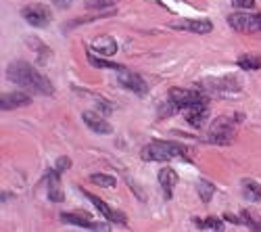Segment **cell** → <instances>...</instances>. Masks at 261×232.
I'll return each instance as SVG.
<instances>
[{"instance_id": "cell-3", "label": "cell", "mask_w": 261, "mask_h": 232, "mask_svg": "<svg viewBox=\"0 0 261 232\" xmlns=\"http://www.w3.org/2000/svg\"><path fill=\"white\" fill-rule=\"evenodd\" d=\"M243 119H245L243 113L217 117V119L211 123V128H209V142L220 144V146L232 144V142H234V136H236V125L243 123Z\"/></svg>"}, {"instance_id": "cell-5", "label": "cell", "mask_w": 261, "mask_h": 232, "mask_svg": "<svg viewBox=\"0 0 261 232\" xmlns=\"http://www.w3.org/2000/svg\"><path fill=\"white\" fill-rule=\"evenodd\" d=\"M21 17H23L28 23L32 28H48L50 25V19H53V13L46 5H42V3H34V5H28L21 9Z\"/></svg>"}, {"instance_id": "cell-26", "label": "cell", "mask_w": 261, "mask_h": 232, "mask_svg": "<svg viewBox=\"0 0 261 232\" xmlns=\"http://www.w3.org/2000/svg\"><path fill=\"white\" fill-rule=\"evenodd\" d=\"M69 167H71V159H69V157H59V159L55 161V167H53V170L59 172V174H63L65 170H69Z\"/></svg>"}, {"instance_id": "cell-9", "label": "cell", "mask_w": 261, "mask_h": 232, "mask_svg": "<svg viewBox=\"0 0 261 232\" xmlns=\"http://www.w3.org/2000/svg\"><path fill=\"white\" fill-rule=\"evenodd\" d=\"M117 84H119L121 88H125V90H129V92H134V94H138V96H146V92H148V84H146L138 73L129 71V69L119 71V75H117Z\"/></svg>"}, {"instance_id": "cell-27", "label": "cell", "mask_w": 261, "mask_h": 232, "mask_svg": "<svg viewBox=\"0 0 261 232\" xmlns=\"http://www.w3.org/2000/svg\"><path fill=\"white\" fill-rule=\"evenodd\" d=\"M115 3H117V0H88L86 7H88V9H102V7H111Z\"/></svg>"}, {"instance_id": "cell-25", "label": "cell", "mask_w": 261, "mask_h": 232, "mask_svg": "<svg viewBox=\"0 0 261 232\" xmlns=\"http://www.w3.org/2000/svg\"><path fill=\"white\" fill-rule=\"evenodd\" d=\"M28 46H30L32 50H36L38 55H48V46H46L38 36H30V38H28Z\"/></svg>"}, {"instance_id": "cell-18", "label": "cell", "mask_w": 261, "mask_h": 232, "mask_svg": "<svg viewBox=\"0 0 261 232\" xmlns=\"http://www.w3.org/2000/svg\"><path fill=\"white\" fill-rule=\"evenodd\" d=\"M241 191H243V197L251 203H261V184L257 180H251V178H245L241 182Z\"/></svg>"}, {"instance_id": "cell-22", "label": "cell", "mask_w": 261, "mask_h": 232, "mask_svg": "<svg viewBox=\"0 0 261 232\" xmlns=\"http://www.w3.org/2000/svg\"><path fill=\"white\" fill-rule=\"evenodd\" d=\"M197 193H199L201 201L209 203V201L213 199V195H215V186H213L209 180H199V182H197Z\"/></svg>"}, {"instance_id": "cell-10", "label": "cell", "mask_w": 261, "mask_h": 232, "mask_svg": "<svg viewBox=\"0 0 261 232\" xmlns=\"http://www.w3.org/2000/svg\"><path fill=\"white\" fill-rule=\"evenodd\" d=\"M171 30H182V32H190V34H211L213 32V23L209 19H182V21H171L169 23Z\"/></svg>"}, {"instance_id": "cell-17", "label": "cell", "mask_w": 261, "mask_h": 232, "mask_svg": "<svg viewBox=\"0 0 261 232\" xmlns=\"http://www.w3.org/2000/svg\"><path fill=\"white\" fill-rule=\"evenodd\" d=\"M46 188H48V199L53 203H63L65 201V193H63V186H61V174L50 170L46 174Z\"/></svg>"}, {"instance_id": "cell-24", "label": "cell", "mask_w": 261, "mask_h": 232, "mask_svg": "<svg viewBox=\"0 0 261 232\" xmlns=\"http://www.w3.org/2000/svg\"><path fill=\"white\" fill-rule=\"evenodd\" d=\"M241 220H243V224L245 226H249L251 230H261V218H257V216H253L251 212H241Z\"/></svg>"}, {"instance_id": "cell-7", "label": "cell", "mask_w": 261, "mask_h": 232, "mask_svg": "<svg viewBox=\"0 0 261 232\" xmlns=\"http://www.w3.org/2000/svg\"><path fill=\"white\" fill-rule=\"evenodd\" d=\"M167 98L173 102V107H176L178 111H182L184 107H188V105L197 102L201 98H205V92L199 88V90H186V88H169L167 90Z\"/></svg>"}, {"instance_id": "cell-20", "label": "cell", "mask_w": 261, "mask_h": 232, "mask_svg": "<svg viewBox=\"0 0 261 232\" xmlns=\"http://www.w3.org/2000/svg\"><path fill=\"white\" fill-rule=\"evenodd\" d=\"M236 65L245 71H257V69H261V57L259 55H241L236 59Z\"/></svg>"}, {"instance_id": "cell-23", "label": "cell", "mask_w": 261, "mask_h": 232, "mask_svg": "<svg viewBox=\"0 0 261 232\" xmlns=\"http://www.w3.org/2000/svg\"><path fill=\"white\" fill-rule=\"evenodd\" d=\"M90 182L96 184V186H100V188H113V186H117V180L111 174H92L90 176Z\"/></svg>"}, {"instance_id": "cell-12", "label": "cell", "mask_w": 261, "mask_h": 232, "mask_svg": "<svg viewBox=\"0 0 261 232\" xmlns=\"http://www.w3.org/2000/svg\"><path fill=\"white\" fill-rule=\"evenodd\" d=\"M82 119L88 125V130H92L94 134H111L113 132V125L107 121V115H100L94 111H84Z\"/></svg>"}, {"instance_id": "cell-21", "label": "cell", "mask_w": 261, "mask_h": 232, "mask_svg": "<svg viewBox=\"0 0 261 232\" xmlns=\"http://www.w3.org/2000/svg\"><path fill=\"white\" fill-rule=\"evenodd\" d=\"M192 222H194V226L197 228H201V230H224V220L222 218H213V216H209V218H192Z\"/></svg>"}, {"instance_id": "cell-11", "label": "cell", "mask_w": 261, "mask_h": 232, "mask_svg": "<svg viewBox=\"0 0 261 232\" xmlns=\"http://www.w3.org/2000/svg\"><path fill=\"white\" fill-rule=\"evenodd\" d=\"M82 193L86 195V199H88L96 209H98V214L105 218V220H109V222H115V224H125V216L121 214V212H117V209H113V207H109L100 197H96V195H92V193H88L86 188H82Z\"/></svg>"}, {"instance_id": "cell-2", "label": "cell", "mask_w": 261, "mask_h": 232, "mask_svg": "<svg viewBox=\"0 0 261 232\" xmlns=\"http://www.w3.org/2000/svg\"><path fill=\"white\" fill-rule=\"evenodd\" d=\"M142 161H192L190 149H186L180 142H171V140H153L142 146L140 151Z\"/></svg>"}, {"instance_id": "cell-13", "label": "cell", "mask_w": 261, "mask_h": 232, "mask_svg": "<svg viewBox=\"0 0 261 232\" xmlns=\"http://www.w3.org/2000/svg\"><path fill=\"white\" fill-rule=\"evenodd\" d=\"M88 50L98 55V57H113L117 53V42L111 36H98V38H94L90 42Z\"/></svg>"}, {"instance_id": "cell-15", "label": "cell", "mask_w": 261, "mask_h": 232, "mask_svg": "<svg viewBox=\"0 0 261 232\" xmlns=\"http://www.w3.org/2000/svg\"><path fill=\"white\" fill-rule=\"evenodd\" d=\"M32 102V96L28 92H7L0 96V109L3 111H13L19 107H28Z\"/></svg>"}, {"instance_id": "cell-1", "label": "cell", "mask_w": 261, "mask_h": 232, "mask_svg": "<svg viewBox=\"0 0 261 232\" xmlns=\"http://www.w3.org/2000/svg\"><path fill=\"white\" fill-rule=\"evenodd\" d=\"M7 80L21 86L23 90H30L34 94H53L55 86L46 75H42L34 65H30L28 61H13L7 69Z\"/></svg>"}, {"instance_id": "cell-4", "label": "cell", "mask_w": 261, "mask_h": 232, "mask_svg": "<svg viewBox=\"0 0 261 232\" xmlns=\"http://www.w3.org/2000/svg\"><path fill=\"white\" fill-rule=\"evenodd\" d=\"M228 23L232 30L241 34H261V13H232L228 15Z\"/></svg>"}, {"instance_id": "cell-14", "label": "cell", "mask_w": 261, "mask_h": 232, "mask_svg": "<svg viewBox=\"0 0 261 232\" xmlns=\"http://www.w3.org/2000/svg\"><path fill=\"white\" fill-rule=\"evenodd\" d=\"M61 220L65 224H73V226H80V228H90V230H107L109 226L102 224V222H94L90 220V216H86V214H61Z\"/></svg>"}, {"instance_id": "cell-28", "label": "cell", "mask_w": 261, "mask_h": 232, "mask_svg": "<svg viewBox=\"0 0 261 232\" xmlns=\"http://www.w3.org/2000/svg\"><path fill=\"white\" fill-rule=\"evenodd\" d=\"M232 5H234V9H238V11H247V9H253L255 7V0H232Z\"/></svg>"}, {"instance_id": "cell-8", "label": "cell", "mask_w": 261, "mask_h": 232, "mask_svg": "<svg viewBox=\"0 0 261 232\" xmlns=\"http://www.w3.org/2000/svg\"><path fill=\"white\" fill-rule=\"evenodd\" d=\"M199 88L201 90H207V92H213V94H226V92H238L241 90V80H236L232 75L228 78H217V80H205V82H199Z\"/></svg>"}, {"instance_id": "cell-6", "label": "cell", "mask_w": 261, "mask_h": 232, "mask_svg": "<svg viewBox=\"0 0 261 232\" xmlns=\"http://www.w3.org/2000/svg\"><path fill=\"white\" fill-rule=\"evenodd\" d=\"M180 113L184 115V119L192 125V128H203L205 119L209 115V100H207V96L197 100V102H192V105H188V107H184Z\"/></svg>"}, {"instance_id": "cell-19", "label": "cell", "mask_w": 261, "mask_h": 232, "mask_svg": "<svg viewBox=\"0 0 261 232\" xmlns=\"http://www.w3.org/2000/svg\"><path fill=\"white\" fill-rule=\"evenodd\" d=\"M88 63L92 67H96V69H113V71H123L125 69V65H121V63H111V61H107V59H102V57H96L94 53H90L88 50Z\"/></svg>"}, {"instance_id": "cell-16", "label": "cell", "mask_w": 261, "mask_h": 232, "mask_svg": "<svg viewBox=\"0 0 261 232\" xmlns=\"http://www.w3.org/2000/svg\"><path fill=\"white\" fill-rule=\"evenodd\" d=\"M176 184H178V172L173 167H163L159 172V186L163 191V197L169 201L173 197V191H176Z\"/></svg>"}]
</instances>
